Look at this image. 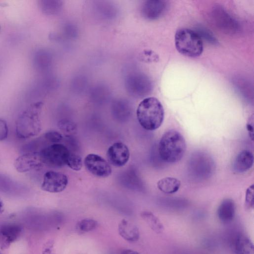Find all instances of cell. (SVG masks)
<instances>
[{
	"label": "cell",
	"mask_w": 254,
	"mask_h": 254,
	"mask_svg": "<svg viewBox=\"0 0 254 254\" xmlns=\"http://www.w3.org/2000/svg\"><path fill=\"white\" fill-rule=\"evenodd\" d=\"M43 106L42 102L30 104L18 117L15 122V131L20 139H27L38 135L42 130L41 115Z\"/></svg>",
	"instance_id": "6da1fadb"
},
{
	"label": "cell",
	"mask_w": 254,
	"mask_h": 254,
	"mask_svg": "<svg viewBox=\"0 0 254 254\" xmlns=\"http://www.w3.org/2000/svg\"><path fill=\"white\" fill-rule=\"evenodd\" d=\"M58 127L63 133L66 134L75 133L77 129L75 123L66 119L60 120L58 123Z\"/></svg>",
	"instance_id": "7402d4cb"
},
{
	"label": "cell",
	"mask_w": 254,
	"mask_h": 254,
	"mask_svg": "<svg viewBox=\"0 0 254 254\" xmlns=\"http://www.w3.org/2000/svg\"><path fill=\"white\" fill-rule=\"evenodd\" d=\"M121 254H140V253L129 249H126L122 251Z\"/></svg>",
	"instance_id": "e575fe53"
},
{
	"label": "cell",
	"mask_w": 254,
	"mask_h": 254,
	"mask_svg": "<svg viewBox=\"0 0 254 254\" xmlns=\"http://www.w3.org/2000/svg\"><path fill=\"white\" fill-rule=\"evenodd\" d=\"M22 227L16 223L7 222L0 225V248L5 250L20 237Z\"/></svg>",
	"instance_id": "9c48e42d"
},
{
	"label": "cell",
	"mask_w": 254,
	"mask_h": 254,
	"mask_svg": "<svg viewBox=\"0 0 254 254\" xmlns=\"http://www.w3.org/2000/svg\"><path fill=\"white\" fill-rule=\"evenodd\" d=\"M120 235L129 242H135L139 238V231L137 226L129 221L123 219L118 226Z\"/></svg>",
	"instance_id": "9a60e30c"
},
{
	"label": "cell",
	"mask_w": 254,
	"mask_h": 254,
	"mask_svg": "<svg viewBox=\"0 0 254 254\" xmlns=\"http://www.w3.org/2000/svg\"><path fill=\"white\" fill-rule=\"evenodd\" d=\"M74 25L72 24H67L64 27V34L68 37H74L77 34V31Z\"/></svg>",
	"instance_id": "f546056e"
},
{
	"label": "cell",
	"mask_w": 254,
	"mask_h": 254,
	"mask_svg": "<svg viewBox=\"0 0 254 254\" xmlns=\"http://www.w3.org/2000/svg\"></svg>",
	"instance_id": "74e56055"
},
{
	"label": "cell",
	"mask_w": 254,
	"mask_h": 254,
	"mask_svg": "<svg viewBox=\"0 0 254 254\" xmlns=\"http://www.w3.org/2000/svg\"><path fill=\"white\" fill-rule=\"evenodd\" d=\"M254 163L253 153L247 150L241 151L233 163V169L237 173H244L252 168Z\"/></svg>",
	"instance_id": "5bb4252c"
},
{
	"label": "cell",
	"mask_w": 254,
	"mask_h": 254,
	"mask_svg": "<svg viewBox=\"0 0 254 254\" xmlns=\"http://www.w3.org/2000/svg\"><path fill=\"white\" fill-rule=\"evenodd\" d=\"M137 119L140 125L145 130H154L162 125L164 111L161 102L153 97L144 99L136 110Z\"/></svg>",
	"instance_id": "7a4b0ae2"
},
{
	"label": "cell",
	"mask_w": 254,
	"mask_h": 254,
	"mask_svg": "<svg viewBox=\"0 0 254 254\" xmlns=\"http://www.w3.org/2000/svg\"><path fill=\"white\" fill-rule=\"evenodd\" d=\"M69 153L65 146L60 143H54L39 152L43 164L54 167L65 165Z\"/></svg>",
	"instance_id": "5b68a950"
},
{
	"label": "cell",
	"mask_w": 254,
	"mask_h": 254,
	"mask_svg": "<svg viewBox=\"0 0 254 254\" xmlns=\"http://www.w3.org/2000/svg\"><path fill=\"white\" fill-rule=\"evenodd\" d=\"M4 211V204L3 201L0 198V214H1Z\"/></svg>",
	"instance_id": "d590c367"
},
{
	"label": "cell",
	"mask_w": 254,
	"mask_h": 254,
	"mask_svg": "<svg viewBox=\"0 0 254 254\" xmlns=\"http://www.w3.org/2000/svg\"><path fill=\"white\" fill-rule=\"evenodd\" d=\"M44 165L39 152L24 153L14 161V166L19 173H26L39 169Z\"/></svg>",
	"instance_id": "30bf717a"
},
{
	"label": "cell",
	"mask_w": 254,
	"mask_h": 254,
	"mask_svg": "<svg viewBox=\"0 0 254 254\" xmlns=\"http://www.w3.org/2000/svg\"><path fill=\"white\" fill-rule=\"evenodd\" d=\"M68 184L67 176L64 174L49 171L45 173L41 184V189L51 193L60 192L65 190Z\"/></svg>",
	"instance_id": "ba28073f"
},
{
	"label": "cell",
	"mask_w": 254,
	"mask_h": 254,
	"mask_svg": "<svg viewBox=\"0 0 254 254\" xmlns=\"http://www.w3.org/2000/svg\"><path fill=\"white\" fill-rule=\"evenodd\" d=\"M45 138L54 143H58L63 139V136L60 132L53 130L47 131L44 134Z\"/></svg>",
	"instance_id": "484cf974"
},
{
	"label": "cell",
	"mask_w": 254,
	"mask_h": 254,
	"mask_svg": "<svg viewBox=\"0 0 254 254\" xmlns=\"http://www.w3.org/2000/svg\"><path fill=\"white\" fill-rule=\"evenodd\" d=\"M236 212L234 201L230 198L222 200L217 211V217L221 222L228 224L234 219Z\"/></svg>",
	"instance_id": "4fadbf2b"
},
{
	"label": "cell",
	"mask_w": 254,
	"mask_h": 254,
	"mask_svg": "<svg viewBox=\"0 0 254 254\" xmlns=\"http://www.w3.org/2000/svg\"><path fill=\"white\" fill-rule=\"evenodd\" d=\"M234 248L235 254H254L253 242L245 234H240L236 236Z\"/></svg>",
	"instance_id": "2e32d148"
},
{
	"label": "cell",
	"mask_w": 254,
	"mask_h": 254,
	"mask_svg": "<svg viewBox=\"0 0 254 254\" xmlns=\"http://www.w3.org/2000/svg\"><path fill=\"white\" fill-rule=\"evenodd\" d=\"M125 88L132 96L142 97L148 94L151 88L148 78L143 74L132 72L128 74L125 80Z\"/></svg>",
	"instance_id": "8992f818"
},
{
	"label": "cell",
	"mask_w": 254,
	"mask_h": 254,
	"mask_svg": "<svg viewBox=\"0 0 254 254\" xmlns=\"http://www.w3.org/2000/svg\"><path fill=\"white\" fill-rule=\"evenodd\" d=\"M253 116L250 118L247 124V129L248 131L249 136L251 139L253 140L254 138V123Z\"/></svg>",
	"instance_id": "1f68e13d"
},
{
	"label": "cell",
	"mask_w": 254,
	"mask_h": 254,
	"mask_svg": "<svg viewBox=\"0 0 254 254\" xmlns=\"http://www.w3.org/2000/svg\"><path fill=\"white\" fill-rule=\"evenodd\" d=\"M63 2L60 0L42 1L41 7L43 11L48 15H55L62 10Z\"/></svg>",
	"instance_id": "44dd1931"
},
{
	"label": "cell",
	"mask_w": 254,
	"mask_h": 254,
	"mask_svg": "<svg viewBox=\"0 0 254 254\" xmlns=\"http://www.w3.org/2000/svg\"><path fill=\"white\" fill-rule=\"evenodd\" d=\"M144 59H145V60L148 62H157L159 60V57L154 52L147 51L145 52Z\"/></svg>",
	"instance_id": "4dcf8cb0"
},
{
	"label": "cell",
	"mask_w": 254,
	"mask_h": 254,
	"mask_svg": "<svg viewBox=\"0 0 254 254\" xmlns=\"http://www.w3.org/2000/svg\"><path fill=\"white\" fill-rule=\"evenodd\" d=\"M167 7V2L161 0L145 1L141 6V14L146 19L153 20L162 16Z\"/></svg>",
	"instance_id": "7c38bea8"
},
{
	"label": "cell",
	"mask_w": 254,
	"mask_h": 254,
	"mask_svg": "<svg viewBox=\"0 0 254 254\" xmlns=\"http://www.w3.org/2000/svg\"><path fill=\"white\" fill-rule=\"evenodd\" d=\"M108 162L113 166L121 167L128 162L130 153L127 146L121 142H117L110 146L107 151Z\"/></svg>",
	"instance_id": "8fae6325"
},
{
	"label": "cell",
	"mask_w": 254,
	"mask_h": 254,
	"mask_svg": "<svg viewBox=\"0 0 254 254\" xmlns=\"http://www.w3.org/2000/svg\"><path fill=\"white\" fill-rule=\"evenodd\" d=\"M17 186L16 184L7 176L0 174V191L5 193H11Z\"/></svg>",
	"instance_id": "603a6c76"
},
{
	"label": "cell",
	"mask_w": 254,
	"mask_h": 254,
	"mask_svg": "<svg viewBox=\"0 0 254 254\" xmlns=\"http://www.w3.org/2000/svg\"><path fill=\"white\" fill-rule=\"evenodd\" d=\"M66 164L72 170L78 171L82 168V160L79 155L70 152Z\"/></svg>",
	"instance_id": "cb8c5ba5"
},
{
	"label": "cell",
	"mask_w": 254,
	"mask_h": 254,
	"mask_svg": "<svg viewBox=\"0 0 254 254\" xmlns=\"http://www.w3.org/2000/svg\"><path fill=\"white\" fill-rule=\"evenodd\" d=\"M97 14L104 19L114 18L118 13V9L115 5L109 2L101 1L95 5Z\"/></svg>",
	"instance_id": "ac0fdd59"
},
{
	"label": "cell",
	"mask_w": 254,
	"mask_h": 254,
	"mask_svg": "<svg viewBox=\"0 0 254 254\" xmlns=\"http://www.w3.org/2000/svg\"><path fill=\"white\" fill-rule=\"evenodd\" d=\"M97 226V222L90 218L83 219L79 221L77 225L78 230L82 232H88L94 230Z\"/></svg>",
	"instance_id": "d4e9b609"
},
{
	"label": "cell",
	"mask_w": 254,
	"mask_h": 254,
	"mask_svg": "<svg viewBox=\"0 0 254 254\" xmlns=\"http://www.w3.org/2000/svg\"><path fill=\"white\" fill-rule=\"evenodd\" d=\"M186 150V140L177 130L171 129L162 135L158 146L160 158L168 163H176L184 156Z\"/></svg>",
	"instance_id": "3957f363"
},
{
	"label": "cell",
	"mask_w": 254,
	"mask_h": 254,
	"mask_svg": "<svg viewBox=\"0 0 254 254\" xmlns=\"http://www.w3.org/2000/svg\"><path fill=\"white\" fill-rule=\"evenodd\" d=\"M158 189L166 194L176 192L181 187V182L173 177H166L160 180L157 184Z\"/></svg>",
	"instance_id": "e0dca14e"
},
{
	"label": "cell",
	"mask_w": 254,
	"mask_h": 254,
	"mask_svg": "<svg viewBox=\"0 0 254 254\" xmlns=\"http://www.w3.org/2000/svg\"><path fill=\"white\" fill-rule=\"evenodd\" d=\"M245 207L248 209L254 207V185H252L247 190L245 198Z\"/></svg>",
	"instance_id": "4316f807"
},
{
	"label": "cell",
	"mask_w": 254,
	"mask_h": 254,
	"mask_svg": "<svg viewBox=\"0 0 254 254\" xmlns=\"http://www.w3.org/2000/svg\"><path fill=\"white\" fill-rule=\"evenodd\" d=\"M141 217L149 227L157 234H160L164 231V226L159 219L150 211H143Z\"/></svg>",
	"instance_id": "d6986e66"
},
{
	"label": "cell",
	"mask_w": 254,
	"mask_h": 254,
	"mask_svg": "<svg viewBox=\"0 0 254 254\" xmlns=\"http://www.w3.org/2000/svg\"><path fill=\"white\" fill-rule=\"evenodd\" d=\"M196 32L200 38L202 37L210 43H216L217 42L216 39L213 34L207 29L202 27H199L198 32Z\"/></svg>",
	"instance_id": "83f0119b"
},
{
	"label": "cell",
	"mask_w": 254,
	"mask_h": 254,
	"mask_svg": "<svg viewBox=\"0 0 254 254\" xmlns=\"http://www.w3.org/2000/svg\"><path fill=\"white\" fill-rule=\"evenodd\" d=\"M0 254H3L1 252H0Z\"/></svg>",
	"instance_id": "8d00e7d4"
},
{
	"label": "cell",
	"mask_w": 254,
	"mask_h": 254,
	"mask_svg": "<svg viewBox=\"0 0 254 254\" xmlns=\"http://www.w3.org/2000/svg\"><path fill=\"white\" fill-rule=\"evenodd\" d=\"M175 43L177 51L185 56L196 58L203 52L202 39L196 32L190 29L178 30L175 35Z\"/></svg>",
	"instance_id": "277c9868"
},
{
	"label": "cell",
	"mask_w": 254,
	"mask_h": 254,
	"mask_svg": "<svg viewBox=\"0 0 254 254\" xmlns=\"http://www.w3.org/2000/svg\"><path fill=\"white\" fill-rule=\"evenodd\" d=\"M43 254H55L53 250V245H50L46 247L43 250Z\"/></svg>",
	"instance_id": "836d02e7"
},
{
	"label": "cell",
	"mask_w": 254,
	"mask_h": 254,
	"mask_svg": "<svg viewBox=\"0 0 254 254\" xmlns=\"http://www.w3.org/2000/svg\"><path fill=\"white\" fill-rule=\"evenodd\" d=\"M75 79V80L73 81V82L77 83V84H73V86H75L74 88H76L77 86V90H82L83 89V87H84L85 85H86V84H85V83L86 84V81L84 80L85 79H83L82 77L81 78L80 77H77Z\"/></svg>",
	"instance_id": "d6a6232c"
},
{
	"label": "cell",
	"mask_w": 254,
	"mask_h": 254,
	"mask_svg": "<svg viewBox=\"0 0 254 254\" xmlns=\"http://www.w3.org/2000/svg\"><path fill=\"white\" fill-rule=\"evenodd\" d=\"M215 12H216L214 14L218 17L216 16V18H218V20H216L217 21H218V24L222 26V27H224V28L226 29V32H234L236 30L237 28L235 21L227 13L223 10L222 11L221 9H217Z\"/></svg>",
	"instance_id": "ffe728a7"
},
{
	"label": "cell",
	"mask_w": 254,
	"mask_h": 254,
	"mask_svg": "<svg viewBox=\"0 0 254 254\" xmlns=\"http://www.w3.org/2000/svg\"><path fill=\"white\" fill-rule=\"evenodd\" d=\"M8 127L6 122L0 119V141L5 140L8 136Z\"/></svg>",
	"instance_id": "f1b7e54d"
},
{
	"label": "cell",
	"mask_w": 254,
	"mask_h": 254,
	"mask_svg": "<svg viewBox=\"0 0 254 254\" xmlns=\"http://www.w3.org/2000/svg\"><path fill=\"white\" fill-rule=\"evenodd\" d=\"M84 164L87 170L96 177L106 178L112 173V168L109 162L98 155L88 154L84 158Z\"/></svg>",
	"instance_id": "52a82bcc"
}]
</instances>
